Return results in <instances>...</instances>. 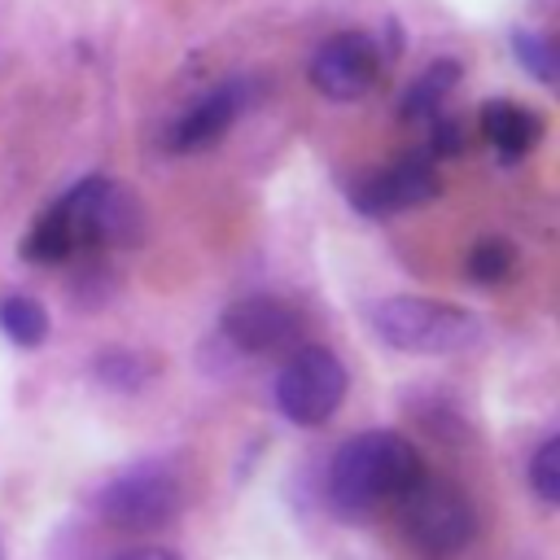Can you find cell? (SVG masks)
<instances>
[{
  "instance_id": "cell-7",
  "label": "cell",
  "mask_w": 560,
  "mask_h": 560,
  "mask_svg": "<svg viewBox=\"0 0 560 560\" xmlns=\"http://www.w3.org/2000/svg\"><path fill=\"white\" fill-rule=\"evenodd\" d=\"M381 74V48L363 31L328 35L311 57V83L328 101H359Z\"/></svg>"
},
{
  "instance_id": "cell-16",
  "label": "cell",
  "mask_w": 560,
  "mask_h": 560,
  "mask_svg": "<svg viewBox=\"0 0 560 560\" xmlns=\"http://www.w3.org/2000/svg\"><path fill=\"white\" fill-rule=\"evenodd\" d=\"M92 372H96V381H105V385H114V389H140L153 368H149L140 354H131V350H105V354L92 363Z\"/></svg>"
},
{
  "instance_id": "cell-18",
  "label": "cell",
  "mask_w": 560,
  "mask_h": 560,
  "mask_svg": "<svg viewBox=\"0 0 560 560\" xmlns=\"http://www.w3.org/2000/svg\"><path fill=\"white\" fill-rule=\"evenodd\" d=\"M429 149L438 153V158H451V153H459L464 149V131H459V122H451V118H433V131H429Z\"/></svg>"
},
{
  "instance_id": "cell-1",
  "label": "cell",
  "mask_w": 560,
  "mask_h": 560,
  "mask_svg": "<svg viewBox=\"0 0 560 560\" xmlns=\"http://www.w3.org/2000/svg\"><path fill=\"white\" fill-rule=\"evenodd\" d=\"M416 446L394 429H368L341 442L328 464V499L341 512H368L376 503L402 499V490L420 477Z\"/></svg>"
},
{
  "instance_id": "cell-3",
  "label": "cell",
  "mask_w": 560,
  "mask_h": 560,
  "mask_svg": "<svg viewBox=\"0 0 560 560\" xmlns=\"http://www.w3.org/2000/svg\"><path fill=\"white\" fill-rule=\"evenodd\" d=\"M402 534L411 542V551L429 556V560H451L459 556L472 534H477V512L468 503V494L451 481L438 477H416L402 490Z\"/></svg>"
},
{
  "instance_id": "cell-11",
  "label": "cell",
  "mask_w": 560,
  "mask_h": 560,
  "mask_svg": "<svg viewBox=\"0 0 560 560\" xmlns=\"http://www.w3.org/2000/svg\"><path fill=\"white\" fill-rule=\"evenodd\" d=\"M459 74H464V66L459 61H451V57H438L429 70H420V79L407 88V96H402V118H429V114H438V105L451 96V88L459 83Z\"/></svg>"
},
{
  "instance_id": "cell-10",
  "label": "cell",
  "mask_w": 560,
  "mask_h": 560,
  "mask_svg": "<svg viewBox=\"0 0 560 560\" xmlns=\"http://www.w3.org/2000/svg\"><path fill=\"white\" fill-rule=\"evenodd\" d=\"M481 131L503 158H525L542 140V118L516 101H490L481 114Z\"/></svg>"
},
{
  "instance_id": "cell-4",
  "label": "cell",
  "mask_w": 560,
  "mask_h": 560,
  "mask_svg": "<svg viewBox=\"0 0 560 560\" xmlns=\"http://www.w3.org/2000/svg\"><path fill=\"white\" fill-rule=\"evenodd\" d=\"M179 508H184V486L175 468L162 459L131 464L92 494V512L114 529H162L179 516Z\"/></svg>"
},
{
  "instance_id": "cell-9",
  "label": "cell",
  "mask_w": 560,
  "mask_h": 560,
  "mask_svg": "<svg viewBox=\"0 0 560 560\" xmlns=\"http://www.w3.org/2000/svg\"><path fill=\"white\" fill-rule=\"evenodd\" d=\"M245 101H249V88L245 83H223V88H214L210 96H201L175 127H171V149L175 153H197V149H210L232 122H236V114L245 109Z\"/></svg>"
},
{
  "instance_id": "cell-13",
  "label": "cell",
  "mask_w": 560,
  "mask_h": 560,
  "mask_svg": "<svg viewBox=\"0 0 560 560\" xmlns=\"http://www.w3.org/2000/svg\"><path fill=\"white\" fill-rule=\"evenodd\" d=\"M0 328L13 346H39L48 337V311L26 293H9L0 298Z\"/></svg>"
},
{
  "instance_id": "cell-12",
  "label": "cell",
  "mask_w": 560,
  "mask_h": 560,
  "mask_svg": "<svg viewBox=\"0 0 560 560\" xmlns=\"http://www.w3.org/2000/svg\"><path fill=\"white\" fill-rule=\"evenodd\" d=\"M79 245H83V236H79L74 223L52 206V210L31 228V236H26V245H22V258H31V262H61V258H70Z\"/></svg>"
},
{
  "instance_id": "cell-6",
  "label": "cell",
  "mask_w": 560,
  "mask_h": 560,
  "mask_svg": "<svg viewBox=\"0 0 560 560\" xmlns=\"http://www.w3.org/2000/svg\"><path fill=\"white\" fill-rule=\"evenodd\" d=\"M223 337L241 354H276L302 341V315L276 293H249L223 311Z\"/></svg>"
},
{
  "instance_id": "cell-8",
  "label": "cell",
  "mask_w": 560,
  "mask_h": 560,
  "mask_svg": "<svg viewBox=\"0 0 560 560\" xmlns=\"http://www.w3.org/2000/svg\"><path fill=\"white\" fill-rule=\"evenodd\" d=\"M438 188H442V179H438V171H433L429 158H402V162H394L389 171H376V175L359 179V184L350 188V197H354V206H359L363 214L385 219V214H402V210H411V206L433 201Z\"/></svg>"
},
{
  "instance_id": "cell-5",
  "label": "cell",
  "mask_w": 560,
  "mask_h": 560,
  "mask_svg": "<svg viewBox=\"0 0 560 560\" xmlns=\"http://www.w3.org/2000/svg\"><path fill=\"white\" fill-rule=\"evenodd\" d=\"M350 376L341 368V359L328 346H302L276 376V411L298 424V429H315L324 420L337 416V407L346 402Z\"/></svg>"
},
{
  "instance_id": "cell-15",
  "label": "cell",
  "mask_w": 560,
  "mask_h": 560,
  "mask_svg": "<svg viewBox=\"0 0 560 560\" xmlns=\"http://www.w3.org/2000/svg\"><path fill=\"white\" fill-rule=\"evenodd\" d=\"M512 52H516V61L538 79V83H556V48H551V39L542 35V31H529V26H516L512 31Z\"/></svg>"
},
{
  "instance_id": "cell-17",
  "label": "cell",
  "mask_w": 560,
  "mask_h": 560,
  "mask_svg": "<svg viewBox=\"0 0 560 560\" xmlns=\"http://www.w3.org/2000/svg\"><path fill=\"white\" fill-rule=\"evenodd\" d=\"M529 486L542 503H560V438H547L529 459Z\"/></svg>"
},
{
  "instance_id": "cell-2",
  "label": "cell",
  "mask_w": 560,
  "mask_h": 560,
  "mask_svg": "<svg viewBox=\"0 0 560 560\" xmlns=\"http://www.w3.org/2000/svg\"><path fill=\"white\" fill-rule=\"evenodd\" d=\"M368 319H372V332L402 354H455L481 341L477 315L438 298H416V293H394L372 302Z\"/></svg>"
},
{
  "instance_id": "cell-19",
  "label": "cell",
  "mask_w": 560,
  "mask_h": 560,
  "mask_svg": "<svg viewBox=\"0 0 560 560\" xmlns=\"http://www.w3.org/2000/svg\"><path fill=\"white\" fill-rule=\"evenodd\" d=\"M114 560H179V556L166 547H131V551H118Z\"/></svg>"
},
{
  "instance_id": "cell-14",
  "label": "cell",
  "mask_w": 560,
  "mask_h": 560,
  "mask_svg": "<svg viewBox=\"0 0 560 560\" xmlns=\"http://www.w3.org/2000/svg\"><path fill=\"white\" fill-rule=\"evenodd\" d=\"M512 267H516V249L503 236H481L468 254V276L477 284H503L512 276Z\"/></svg>"
}]
</instances>
